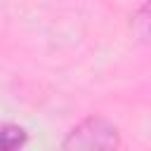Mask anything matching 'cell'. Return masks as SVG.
Segmentation results:
<instances>
[{"instance_id": "6da1fadb", "label": "cell", "mask_w": 151, "mask_h": 151, "mask_svg": "<svg viewBox=\"0 0 151 151\" xmlns=\"http://www.w3.org/2000/svg\"><path fill=\"white\" fill-rule=\"evenodd\" d=\"M120 130L109 118L101 116H87L78 125L68 130V134L61 142V149L71 151H113L120 149Z\"/></svg>"}, {"instance_id": "3957f363", "label": "cell", "mask_w": 151, "mask_h": 151, "mask_svg": "<svg viewBox=\"0 0 151 151\" xmlns=\"http://www.w3.org/2000/svg\"><path fill=\"white\" fill-rule=\"evenodd\" d=\"M28 132L17 123H0V151H17L26 146Z\"/></svg>"}, {"instance_id": "7a4b0ae2", "label": "cell", "mask_w": 151, "mask_h": 151, "mask_svg": "<svg viewBox=\"0 0 151 151\" xmlns=\"http://www.w3.org/2000/svg\"><path fill=\"white\" fill-rule=\"evenodd\" d=\"M130 33L137 42H151V0H144L130 17Z\"/></svg>"}]
</instances>
